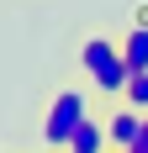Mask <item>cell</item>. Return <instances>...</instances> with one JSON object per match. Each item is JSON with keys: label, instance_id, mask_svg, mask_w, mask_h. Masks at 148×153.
I'll return each mask as SVG.
<instances>
[{"label": "cell", "instance_id": "cell-6", "mask_svg": "<svg viewBox=\"0 0 148 153\" xmlns=\"http://www.w3.org/2000/svg\"><path fill=\"white\" fill-rule=\"evenodd\" d=\"M122 106L148 111V74H132V85H127V95H122Z\"/></svg>", "mask_w": 148, "mask_h": 153}, {"label": "cell", "instance_id": "cell-1", "mask_svg": "<svg viewBox=\"0 0 148 153\" xmlns=\"http://www.w3.org/2000/svg\"><path fill=\"white\" fill-rule=\"evenodd\" d=\"M79 69L101 95H127V85H132V69L122 63V42H111L106 32H90L79 42Z\"/></svg>", "mask_w": 148, "mask_h": 153}, {"label": "cell", "instance_id": "cell-3", "mask_svg": "<svg viewBox=\"0 0 148 153\" xmlns=\"http://www.w3.org/2000/svg\"><path fill=\"white\" fill-rule=\"evenodd\" d=\"M143 116H148V111H132V106H117L111 116H106V143H111V153H132L138 148Z\"/></svg>", "mask_w": 148, "mask_h": 153}, {"label": "cell", "instance_id": "cell-4", "mask_svg": "<svg viewBox=\"0 0 148 153\" xmlns=\"http://www.w3.org/2000/svg\"><path fill=\"white\" fill-rule=\"evenodd\" d=\"M122 63L132 74H148V27H127L122 32Z\"/></svg>", "mask_w": 148, "mask_h": 153}, {"label": "cell", "instance_id": "cell-7", "mask_svg": "<svg viewBox=\"0 0 148 153\" xmlns=\"http://www.w3.org/2000/svg\"><path fill=\"white\" fill-rule=\"evenodd\" d=\"M132 153H148V116H143V137H138V148Z\"/></svg>", "mask_w": 148, "mask_h": 153}, {"label": "cell", "instance_id": "cell-8", "mask_svg": "<svg viewBox=\"0 0 148 153\" xmlns=\"http://www.w3.org/2000/svg\"><path fill=\"white\" fill-rule=\"evenodd\" d=\"M132 27H148V5H138V21H132Z\"/></svg>", "mask_w": 148, "mask_h": 153}, {"label": "cell", "instance_id": "cell-5", "mask_svg": "<svg viewBox=\"0 0 148 153\" xmlns=\"http://www.w3.org/2000/svg\"><path fill=\"white\" fill-rule=\"evenodd\" d=\"M69 153H111V143H106V122H95V116H90V122L74 132Z\"/></svg>", "mask_w": 148, "mask_h": 153}, {"label": "cell", "instance_id": "cell-2", "mask_svg": "<svg viewBox=\"0 0 148 153\" xmlns=\"http://www.w3.org/2000/svg\"><path fill=\"white\" fill-rule=\"evenodd\" d=\"M85 122H90V100H85V90H58V95H53V106H48V122H43V143L69 153L74 132H79Z\"/></svg>", "mask_w": 148, "mask_h": 153}]
</instances>
